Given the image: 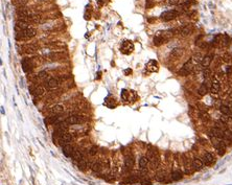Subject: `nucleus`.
Returning <instances> with one entry per match:
<instances>
[{
    "label": "nucleus",
    "instance_id": "nucleus-1",
    "mask_svg": "<svg viewBox=\"0 0 232 185\" xmlns=\"http://www.w3.org/2000/svg\"><path fill=\"white\" fill-rule=\"evenodd\" d=\"M37 31H36L33 27H25V28L19 29V31H16V39L17 40H21V39H29V38H33L36 36Z\"/></svg>",
    "mask_w": 232,
    "mask_h": 185
},
{
    "label": "nucleus",
    "instance_id": "nucleus-2",
    "mask_svg": "<svg viewBox=\"0 0 232 185\" xmlns=\"http://www.w3.org/2000/svg\"><path fill=\"white\" fill-rule=\"evenodd\" d=\"M180 16V12L177 9H170V11H166L164 13L161 14V20L164 22H168V21H172V20L176 19L177 17Z\"/></svg>",
    "mask_w": 232,
    "mask_h": 185
},
{
    "label": "nucleus",
    "instance_id": "nucleus-3",
    "mask_svg": "<svg viewBox=\"0 0 232 185\" xmlns=\"http://www.w3.org/2000/svg\"><path fill=\"white\" fill-rule=\"evenodd\" d=\"M192 69H193V60H192V58H191V59L188 60L185 64L182 66V68L180 69L178 73H179V75H181V76H186V75H188L190 72H191Z\"/></svg>",
    "mask_w": 232,
    "mask_h": 185
},
{
    "label": "nucleus",
    "instance_id": "nucleus-4",
    "mask_svg": "<svg viewBox=\"0 0 232 185\" xmlns=\"http://www.w3.org/2000/svg\"><path fill=\"white\" fill-rule=\"evenodd\" d=\"M133 50H134V44H133L131 41L126 40V41L122 42L121 46H120V51H121L122 53H124V55H130Z\"/></svg>",
    "mask_w": 232,
    "mask_h": 185
},
{
    "label": "nucleus",
    "instance_id": "nucleus-5",
    "mask_svg": "<svg viewBox=\"0 0 232 185\" xmlns=\"http://www.w3.org/2000/svg\"><path fill=\"white\" fill-rule=\"evenodd\" d=\"M65 120L70 126V125H79V123L84 122L85 118L83 116H81V115H71V116L67 117Z\"/></svg>",
    "mask_w": 232,
    "mask_h": 185
},
{
    "label": "nucleus",
    "instance_id": "nucleus-6",
    "mask_svg": "<svg viewBox=\"0 0 232 185\" xmlns=\"http://www.w3.org/2000/svg\"><path fill=\"white\" fill-rule=\"evenodd\" d=\"M29 91L33 95H36V96L40 97L43 96L45 93V88L42 86H31L29 87Z\"/></svg>",
    "mask_w": 232,
    "mask_h": 185
},
{
    "label": "nucleus",
    "instance_id": "nucleus-7",
    "mask_svg": "<svg viewBox=\"0 0 232 185\" xmlns=\"http://www.w3.org/2000/svg\"><path fill=\"white\" fill-rule=\"evenodd\" d=\"M61 79H57V77H52V79H49L48 81L46 82L45 86H46L48 89H55L57 86H59V85H60Z\"/></svg>",
    "mask_w": 232,
    "mask_h": 185
},
{
    "label": "nucleus",
    "instance_id": "nucleus-8",
    "mask_svg": "<svg viewBox=\"0 0 232 185\" xmlns=\"http://www.w3.org/2000/svg\"><path fill=\"white\" fill-rule=\"evenodd\" d=\"M212 60H213V55H206L205 57H203V59H202L201 63H200V65H201L202 68H208L209 67V65L211 64V62Z\"/></svg>",
    "mask_w": 232,
    "mask_h": 185
},
{
    "label": "nucleus",
    "instance_id": "nucleus-9",
    "mask_svg": "<svg viewBox=\"0 0 232 185\" xmlns=\"http://www.w3.org/2000/svg\"><path fill=\"white\" fill-rule=\"evenodd\" d=\"M22 68L24 72H29L33 68V60L31 59H23L22 60Z\"/></svg>",
    "mask_w": 232,
    "mask_h": 185
},
{
    "label": "nucleus",
    "instance_id": "nucleus-10",
    "mask_svg": "<svg viewBox=\"0 0 232 185\" xmlns=\"http://www.w3.org/2000/svg\"><path fill=\"white\" fill-rule=\"evenodd\" d=\"M221 91V84L217 79H213L211 83V86H210V92L212 94H217V93Z\"/></svg>",
    "mask_w": 232,
    "mask_h": 185
},
{
    "label": "nucleus",
    "instance_id": "nucleus-11",
    "mask_svg": "<svg viewBox=\"0 0 232 185\" xmlns=\"http://www.w3.org/2000/svg\"><path fill=\"white\" fill-rule=\"evenodd\" d=\"M146 69H148L150 72H156L159 69V65H158V62L155 61V60H151L148 61V63L146 64Z\"/></svg>",
    "mask_w": 232,
    "mask_h": 185
},
{
    "label": "nucleus",
    "instance_id": "nucleus-12",
    "mask_svg": "<svg viewBox=\"0 0 232 185\" xmlns=\"http://www.w3.org/2000/svg\"><path fill=\"white\" fill-rule=\"evenodd\" d=\"M202 160H203V162H204L205 165H211L212 163L215 162V157H213V155H212L211 153L207 152V153L204 154Z\"/></svg>",
    "mask_w": 232,
    "mask_h": 185
},
{
    "label": "nucleus",
    "instance_id": "nucleus-13",
    "mask_svg": "<svg viewBox=\"0 0 232 185\" xmlns=\"http://www.w3.org/2000/svg\"><path fill=\"white\" fill-rule=\"evenodd\" d=\"M192 31H193V25L187 24L182 26L181 28H179V34H181L182 36H188L192 33Z\"/></svg>",
    "mask_w": 232,
    "mask_h": 185
},
{
    "label": "nucleus",
    "instance_id": "nucleus-14",
    "mask_svg": "<svg viewBox=\"0 0 232 185\" xmlns=\"http://www.w3.org/2000/svg\"><path fill=\"white\" fill-rule=\"evenodd\" d=\"M191 165H192V168H193V170H201L202 168H204V162H203V160H202V159L195 158L193 160H192Z\"/></svg>",
    "mask_w": 232,
    "mask_h": 185
},
{
    "label": "nucleus",
    "instance_id": "nucleus-15",
    "mask_svg": "<svg viewBox=\"0 0 232 185\" xmlns=\"http://www.w3.org/2000/svg\"><path fill=\"white\" fill-rule=\"evenodd\" d=\"M73 146H71L70 143H67V144H65L64 148H63V154L65 155L66 157H71L73 154Z\"/></svg>",
    "mask_w": 232,
    "mask_h": 185
},
{
    "label": "nucleus",
    "instance_id": "nucleus-16",
    "mask_svg": "<svg viewBox=\"0 0 232 185\" xmlns=\"http://www.w3.org/2000/svg\"><path fill=\"white\" fill-rule=\"evenodd\" d=\"M64 111V107L61 106V105H55V107H52L50 110L51 114L52 115H60L61 113Z\"/></svg>",
    "mask_w": 232,
    "mask_h": 185
},
{
    "label": "nucleus",
    "instance_id": "nucleus-17",
    "mask_svg": "<svg viewBox=\"0 0 232 185\" xmlns=\"http://www.w3.org/2000/svg\"><path fill=\"white\" fill-rule=\"evenodd\" d=\"M208 91H209V89H208V86L206 83H203V84L199 87V89H198V93H199V95H201V96L206 95L208 93Z\"/></svg>",
    "mask_w": 232,
    "mask_h": 185
},
{
    "label": "nucleus",
    "instance_id": "nucleus-18",
    "mask_svg": "<svg viewBox=\"0 0 232 185\" xmlns=\"http://www.w3.org/2000/svg\"><path fill=\"white\" fill-rule=\"evenodd\" d=\"M195 3H196V0H185L183 3L180 4V7H181V9L184 11V9H188L192 4H195Z\"/></svg>",
    "mask_w": 232,
    "mask_h": 185
},
{
    "label": "nucleus",
    "instance_id": "nucleus-19",
    "mask_svg": "<svg viewBox=\"0 0 232 185\" xmlns=\"http://www.w3.org/2000/svg\"><path fill=\"white\" fill-rule=\"evenodd\" d=\"M134 165V159H133L132 156H127L126 159H124V166H126L128 170L133 168Z\"/></svg>",
    "mask_w": 232,
    "mask_h": 185
},
{
    "label": "nucleus",
    "instance_id": "nucleus-20",
    "mask_svg": "<svg viewBox=\"0 0 232 185\" xmlns=\"http://www.w3.org/2000/svg\"><path fill=\"white\" fill-rule=\"evenodd\" d=\"M220 111H221L222 114L228 115L229 117H230V115H231V113H232V110H231V109H230L229 107H228L226 104L221 105V107H220Z\"/></svg>",
    "mask_w": 232,
    "mask_h": 185
},
{
    "label": "nucleus",
    "instance_id": "nucleus-21",
    "mask_svg": "<svg viewBox=\"0 0 232 185\" xmlns=\"http://www.w3.org/2000/svg\"><path fill=\"white\" fill-rule=\"evenodd\" d=\"M72 140H73L72 135L69 134V133H65V134L63 135L62 137H61V142H64L65 144H67V143H70Z\"/></svg>",
    "mask_w": 232,
    "mask_h": 185
},
{
    "label": "nucleus",
    "instance_id": "nucleus-22",
    "mask_svg": "<svg viewBox=\"0 0 232 185\" xmlns=\"http://www.w3.org/2000/svg\"><path fill=\"white\" fill-rule=\"evenodd\" d=\"M148 161H150V159H148V157H141L139 160V166L140 168H142V170H144V168H146V165L148 164Z\"/></svg>",
    "mask_w": 232,
    "mask_h": 185
},
{
    "label": "nucleus",
    "instance_id": "nucleus-23",
    "mask_svg": "<svg viewBox=\"0 0 232 185\" xmlns=\"http://www.w3.org/2000/svg\"><path fill=\"white\" fill-rule=\"evenodd\" d=\"M170 177H172V180L174 181H178L180 180V179H182V173L180 172V170H175V172H172V175H170Z\"/></svg>",
    "mask_w": 232,
    "mask_h": 185
},
{
    "label": "nucleus",
    "instance_id": "nucleus-24",
    "mask_svg": "<svg viewBox=\"0 0 232 185\" xmlns=\"http://www.w3.org/2000/svg\"><path fill=\"white\" fill-rule=\"evenodd\" d=\"M72 157L73 159H74L75 161H80V160H82L83 159V155H82V153L80 152V151H77V150H74L73 151V154H72Z\"/></svg>",
    "mask_w": 232,
    "mask_h": 185
},
{
    "label": "nucleus",
    "instance_id": "nucleus-25",
    "mask_svg": "<svg viewBox=\"0 0 232 185\" xmlns=\"http://www.w3.org/2000/svg\"><path fill=\"white\" fill-rule=\"evenodd\" d=\"M215 127H217V128H219V129H222V130H224V131H225L226 129H228V128H227V123L223 122V121H222V120H217V121H215Z\"/></svg>",
    "mask_w": 232,
    "mask_h": 185
},
{
    "label": "nucleus",
    "instance_id": "nucleus-26",
    "mask_svg": "<svg viewBox=\"0 0 232 185\" xmlns=\"http://www.w3.org/2000/svg\"><path fill=\"white\" fill-rule=\"evenodd\" d=\"M49 58L51 60H60L63 58V53L62 52H51L49 55Z\"/></svg>",
    "mask_w": 232,
    "mask_h": 185
},
{
    "label": "nucleus",
    "instance_id": "nucleus-27",
    "mask_svg": "<svg viewBox=\"0 0 232 185\" xmlns=\"http://www.w3.org/2000/svg\"><path fill=\"white\" fill-rule=\"evenodd\" d=\"M200 117H201V119L203 121H208L210 119L209 114H208L206 111H201V112H200Z\"/></svg>",
    "mask_w": 232,
    "mask_h": 185
},
{
    "label": "nucleus",
    "instance_id": "nucleus-28",
    "mask_svg": "<svg viewBox=\"0 0 232 185\" xmlns=\"http://www.w3.org/2000/svg\"><path fill=\"white\" fill-rule=\"evenodd\" d=\"M77 166H79V168H80V170H85L87 168V162L84 160V159H82V160L79 161V164H77Z\"/></svg>",
    "mask_w": 232,
    "mask_h": 185
},
{
    "label": "nucleus",
    "instance_id": "nucleus-29",
    "mask_svg": "<svg viewBox=\"0 0 232 185\" xmlns=\"http://www.w3.org/2000/svg\"><path fill=\"white\" fill-rule=\"evenodd\" d=\"M165 173L164 172H159L157 175H156V179H157V181H159V182H163L164 179H165Z\"/></svg>",
    "mask_w": 232,
    "mask_h": 185
},
{
    "label": "nucleus",
    "instance_id": "nucleus-30",
    "mask_svg": "<svg viewBox=\"0 0 232 185\" xmlns=\"http://www.w3.org/2000/svg\"><path fill=\"white\" fill-rule=\"evenodd\" d=\"M102 170V164L100 162H95L92 164V170L93 172H100Z\"/></svg>",
    "mask_w": 232,
    "mask_h": 185
},
{
    "label": "nucleus",
    "instance_id": "nucleus-31",
    "mask_svg": "<svg viewBox=\"0 0 232 185\" xmlns=\"http://www.w3.org/2000/svg\"><path fill=\"white\" fill-rule=\"evenodd\" d=\"M202 59H203V55H202L200 52L196 53V55L192 57V60H193V62H196V63H201Z\"/></svg>",
    "mask_w": 232,
    "mask_h": 185
},
{
    "label": "nucleus",
    "instance_id": "nucleus-32",
    "mask_svg": "<svg viewBox=\"0 0 232 185\" xmlns=\"http://www.w3.org/2000/svg\"><path fill=\"white\" fill-rule=\"evenodd\" d=\"M210 74H211V70H210L209 68H205V69H204V71H203V76H204V79H207L208 77L210 76Z\"/></svg>",
    "mask_w": 232,
    "mask_h": 185
},
{
    "label": "nucleus",
    "instance_id": "nucleus-33",
    "mask_svg": "<svg viewBox=\"0 0 232 185\" xmlns=\"http://www.w3.org/2000/svg\"><path fill=\"white\" fill-rule=\"evenodd\" d=\"M98 149H97V146H92V148L89 150V154L91 155V156H94V155H96L97 154V152H98Z\"/></svg>",
    "mask_w": 232,
    "mask_h": 185
},
{
    "label": "nucleus",
    "instance_id": "nucleus-34",
    "mask_svg": "<svg viewBox=\"0 0 232 185\" xmlns=\"http://www.w3.org/2000/svg\"><path fill=\"white\" fill-rule=\"evenodd\" d=\"M182 53V49L181 48H175L172 51V55H176V57H179Z\"/></svg>",
    "mask_w": 232,
    "mask_h": 185
},
{
    "label": "nucleus",
    "instance_id": "nucleus-35",
    "mask_svg": "<svg viewBox=\"0 0 232 185\" xmlns=\"http://www.w3.org/2000/svg\"><path fill=\"white\" fill-rule=\"evenodd\" d=\"M223 60L225 62H227V63H230V62L232 61V57L230 55V53H225L223 57Z\"/></svg>",
    "mask_w": 232,
    "mask_h": 185
},
{
    "label": "nucleus",
    "instance_id": "nucleus-36",
    "mask_svg": "<svg viewBox=\"0 0 232 185\" xmlns=\"http://www.w3.org/2000/svg\"><path fill=\"white\" fill-rule=\"evenodd\" d=\"M220 120H222L223 122H225V123H227L228 121L230 120V117L228 116V115H225V114H222V116L220 117Z\"/></svg>",
    "mask_w": 232,
    "mask_h": 185
},
{
    "label": "nucleus",
    "instance_id": "nucleus-37",
    "mask_svg": "<svg viewBox=\"0 0 232 185\" xmlns=\"http://www.w3.org/2000/svg\"><path fill=\"white\" fill-rule=\"evenodd\" d=\"M36 50H37V47L35 45H29L26 47V52H35Z\"/></svg>",
    "mask_w": 232,
    "mask_h": 185
},
{
    "label": "nucleus",
    "instance_id": "nucleus-38",
    "mask_svg": "<svg viewBox=\"0 0 232 185\" xmlns=\"http://www.w3.org/2000/svg\"><path fill=\"white\" fill-rule=\"evenodd\" d=\"M168 4L169 5H178V4H180V0H168Z\"/></svg>",
    "mask_w": 232,
    "mask_h": 185
},
{
    "label": "nucleus",
    "instance_id": "nucleus-39",
    "mask_svg": "<svg viewBox=\"0 0 232 185\" xmlns=\"http://www.w3.org/2000/svg\"><path fill=\"white\" fill-rule=\"evenodd\" d=\"M47 76V72L46 71H41L39 74H38V77H40V79H45Z\"/></svg>",
    "mask_w": 232,
    "mask_h": 185
},
{
    "label": "nucleus",
    "instance_id": "nucleus-40",
    "mask_svg": "<svg viewBox=\"0 0 232 185\" xmlns=\"http://www.w3.org/2000/svg\"><path fill=\"white\" fill-rule=\"evenodd\" d=\"M127 90H122V92H121V97H122V99L124 101H127Z\"/></svg>",
    "mask_w": 232,
    "mask_h": 185
},
{
    "label": "nucleus",
    "instance_id": "nucleus-41",
    "mask_svg": "<svg viewBox=\"0 0 232 185\" xmlns=\"http://www.w3.org/2000/svg\"><path fill=\"white\" fill-rule=\"evenodd\" d=\"M141 184L142 185H152V183H151L148 180H142L141 181Z\"/></svg>",
    "mask_w": 232,
    "mask_h": 185
},
{
    "label": "nucleus",
    "instance_id": "nucleus-42",
    "mask_svg": "<svg viewBox=\"0 0 232 185\" xmlns=\"http://www.w3.org/2000/svg\"><path fill=\"white\" fill-rule=\"evenodd\" d=\"M124 73H126V74H128V73H132V70H131V69H127V70L124 71Z\"/></svg>",
    "mask_w": 232,
    "mask_h": 185
},
{
    "label": "nucleus",
    "instance_id": "nucleus-43",
    "mask_svg": "<svg viewBox=\"0 0 232 185\" xmlns=\"http://www.w3.org/2000/svg\"><path fill=\"white\" fill-rule=\"evenodd\" d=\"M230 119H232V113H231V115H230Z\"/></svg>",
    "mask_w": 232,
    "mask_h": 185
},
{
    "label": "nucleus",
    "instance_id": "nucleus-44",
    "mask_svg": "<svg viewBox=\"0 0 232 185\" xmlns=\"http://www.w3.org/2000/svg\"><path fill=\"white\" fill-rule=\"evenodd\" d=\"M231 129H232V128H231Z\"/></svg>",
    "mask_w": 232,
    "mask_h": 185
}]
</instances>
